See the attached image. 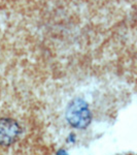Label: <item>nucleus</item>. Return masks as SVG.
<instances>
[{"instance_id": "obj_1", "label": "nucleus", "mask_w": 137, "mask_h": 155, "mask_svg": "<svg viewBox=\"0 0 137 155\" xmlns=\"http://www.w3.org/2000/svg\"><path fill=\"white\" fill-rule=\"evenodd\" d=\"M66 118L71 126L76 128H86L91 122V112L88 104L83 99L76 98L67 107Z\"/></svg>"}, {"instance_id": "obj_2", "label": "nucleus", "mask_w": 137, "mask_h": 155, "mask_svg": "<svg viewBox=\"0 0 137 155\" xmlns=\"http://www.w3.org/2000/svg\"><path fill=\"white\" fill-rule=\"evenodd\" d=\"M20 126L14 120L0 119V145L9 146L17 141L20 134Z\"/></svg>"}]
</instances>
